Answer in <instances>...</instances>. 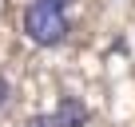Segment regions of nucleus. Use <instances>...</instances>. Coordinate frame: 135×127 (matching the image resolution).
Returning a JSON list of instances; mask_svg holds the SVG:
<instances>
[{
    "label": "nucleus",
    "instance_id": "obj_3",
    "mask_svg": "<svg viewBox=\"0 0 135 127\" xmlns=\"http://www.w3.org/2000/svg\"><path fill=\"white\" fill-rule=\"evenodd\" d=\"M24 127H60V123H56V115H32Z\"/></svg>",
    "mask_w": 135,
    "mask_h": 127
},
{
    "label": "nucleus",
    "instance_id": "obj_2",
    "mask_svg": "<svg viewBox=\"0 0 135 127\" xmlns=\"http://www.w3.org/2000/svg\"><path fill=\"white\" fill-rule=\"evenodd\" d=\"M56 123L60 127H88V119H91V111L84 107V99H76V95H60V103H56Z\"/></svg>",
    "mask_w": 135,
    "mask_h": 127
},
{
    "label": "nucleus",
    "instance_id": "obj_4",
    "mask_svg": "<svg viewBox=\"0 0 135 127\" xmlns=\"http://www.w3.org/2000/svg\"><path fill=\"white\" fill-rule=\"evenodd\" d=\"M8 95H12V84H8L4 76H0V111H4V107H8Z\"/></svg>",
    "mask_w": 135,
    "mask_h": 127
},
{
    "label": "nucleus",
    "instance_id": "obj_5",
    "mask_svg": "<svg viewBox=\"0 0 135 127\" xmlns=\"http://www.w3.org/2000/svg\"><path fill=\"white\" fill-rule=\"evenodd\" d=\"M44 4H56V8H68L72 0H44Z\"/></svg>",
    "mask_w": 135,
    "mask_h": 127
},
{
    "label": "nucleus",
    "instance_id": "obj_1",
    "mask_svg": "<svg viewBox=\"0 0 135 127\" xmlns=\"http://www.w3.org/2000/svg\"><path fill=\"white\" fill-rule=\"evenodd\" d=\"M72 24H68V12L56 8V4H44V0H32L24 8V36L36 44V48H56L68 40Z\"/></svg>",
    "mask_w": 135,
    "mask_h": 127
}]
</instances>
